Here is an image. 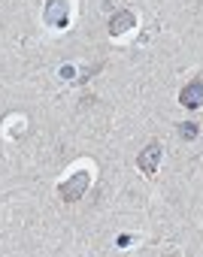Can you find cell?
<instances>
[{"label":"cell","mask_w":203,"mask_h":257,"mask_svg":"<svg viewBox=\"0 0 203 257\" xmlns=\"http://www.w3.org/2000/svg\"><path fill=\"white\" fill-rule=\"evenodd\" d=\"M158 164H161V146H158V143H149V146L140 152V158H137V167H140V173H146V176H155Z\"/></svg>","instance_id":"cell-2"},{"label":"cell","mask_w":203,"mask_h":257,"mask_svg":"<svg viewBox=\"0 0 203 257\" xmlns=\"http://www.w3.org/2000/svg\"><path fill=\"white\" fill-rule=\"evenodd\" d=\"M134 25H137V16H134V13H128V10H125V13H116V16L110 19V34H113V37H122V34L131 31Z\"/></svg>","instance_id":"cell-4"},{"label":"cell","mask_w":203,"mask_h":257,"mask_svg":"<svg viewBox=\"0 0 203 257\" xmlns=\"http://www.w3.org/2000/svg\"><path fill=\"white\" fill-rule=\"evenodd\" d=\"M88 182H91V176H88L85 170H82V173H73V179L58 188V197H61L64 203H76V200L88 191Z\"/></svg>","instance_id":"cell-1"},{"label":"cell","mask_w":203,"mask_h":257,"mask_svg":"<svg viewBox=\"0 0 203 257\" xmlns=\"http://www.w3.org/2000/svg\"><path fill=\"white\" fill-rule=\"evenodd\" d=\"M197 134H200V127H197V121H185V124H179V137L182 140H197Z\"/></svg>","instance_id":"cell-5"},{"label":"cell","mask_w":203,"mask_h":257,"mask_svg":"<svg viewBox=\"0 0 203 257\" xmlns=\"http://www.w3.org/2000/svg\"><path fill=\"white\" fill-rule=\"evenodd\" d=\"M179 103H182L185 109H197V106H203V79L188 82V85L179 91Z\"/></svg>","instance_id":"cell-3"}]
</instances>
